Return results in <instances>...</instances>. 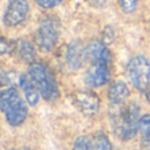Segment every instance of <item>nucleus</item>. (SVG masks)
<instances>
[{
	"instance_id": "nucleus-15",
	"label": "nucleus",
	"mask_w": 150,
	"mask_h": 150,
	"mask_svg": "<svg viewBox=\"0 0 150 150\" xmlns=\"http://www.w3.org/2000/svg\"><path fill=\"white\" fill-rule=\"evenodd\" d=\"M73 150H93L92 142L90 141V138L87 136H79L75 140Z\"/></svg>"
},
{
	"instance_id": "nucleus-6",
	"label": "nucleus",
	"mask_w": 150,
	"mask_h": 150,
	"mask_svg": "<svg viewBox=\"0 0 150 150\" xmlns=\"http://www.w3.org/2000/svg\"><path fill=\"white\" fill-rule=\"evenodd\" d=\"M125 73L134 88L144 93L150 91V61L144 55L133 57L128 62Z\"/></svg>"
},
{
	"instance_id": "nucleus-13",
	"label": "nucleus",
	"mask_w": 150,
	"mask_h": 150,
	"mask_svg": "<svg viewBox=\"0 0 150 150\" xmlns=\"http://www.w3.org/2000/svg\"><path fill=\"white\" fill-rule=\"evenodd\" d=\"M138 132H140L142 146H150V115L141 116L140 125H138Z\"/></svg>"
},
{
	"instance_id": "nucleus-2",
	"label": "nucleus",
	"mask_w": 150,
	"mask_h": 150,
	"mask_svg": "<svg viewBox=\"0 0 150 150\" xmlns=\"http://www.w3.org/2000/svg\"><path fill=\"white\" fill-rule=\"evenodd\" d=\"M140 119V105L134 101H130L127 105H117L111 112L113 132L122 141H129L137 134Z\"/></svg>"
},
{
	"instance_id": "nucleus-21",
	"label": "nucleus",
	"mask_w": 150,
	"mask_h": 150,
	"mask_svg": "<svg viewBox=\"0 0 150 150\" xmlns=\"http://www.w3.org/2000/svg\"><path fill=\"white\" fill-rule=\"evenodd\" d=\"M17 150H30V149H17Z\"/></svg>"
},
{
	"instance_id": "nucleus-10",
	"label": "nucleus",
	"mask_w": 150,
	"mask_h": 150,
	"mask_svg": "<svg viewBox=\"0 0 150 150\" xmlns=\"http://www.w3.org/2000/svg\"><path fill=\"white\" fill-rule=\"evenodd\" d=\"M128 98H129V88L124 82L116 80L111 83L108 88V100L112 105H124Z\"/></svg>"
},
{
	"instance_id": "nucleus-1",
	"label": "nucleus",
	"mask_w": 150,
	"mask_h": 150,
	"mask_svg": "<svg viewBox=\"0 0 150 150\" xmlns=\"http://www.w3.org/2000/svg\"><path fill=\"white\" fill-rule=\"evenodd\" d=\"M111 53L101 41H92L86 45V62L88 69L84 74V82L92 88L108 83L111 78Z\"/></svg>"
},
{
	"instance_id": "nucleus-7",
	"label": "nucleus",
	"mask_w": 150,
	"mask_h": 150,
	"mask_svg": "<svg viewBox=\"0 0 150 150\" xmlns=\"http://www.w3.org/2000/svg\"><path fill=\"white\" fill-rule=\"evenodd\" d=\"M29 15L28 0H8L3 15V23L8 28H16L25 23Z\"/></svg>"
},
{
	"instance_id": "nucleus-12",
	"label": "nucleus",
	"mask_w": 150,
	"mask_h": 150,
	"mask_svg": "<svg viewBox=\"0 0 150 150\" xmlns=\"http://www.w3.org/2000/svg\"><path fill=\"white\" fill-rule=\"evenodd\" d=\"M16 52L18 54V58L25 63L32 65L33 62H36V49L29 40H20L17 42Z\"/></svg>"
},
{
	"instance_id": "nucleus-8",
	"label": "nucleus",
	"mask_w": 150,
	"mask_h": 150,
	"mask_svg": "<svg viewBox=\"0 0 150 150\" xmlns=\"http://www.w3.org/2000/svg\"><path fill=\"white\" fill-rule=\"evenodd\" d=\"M73 101L78 109L87 116L98 113L100 108V100L98 95L91 91H76L73 95Z\"/></svg>"
},
{
	"instance_id": "nucleus-5",
	"label": "nucleus",
	"mask_w": 150,
	"mask_h": 150,
	"mask_svg": "<svg viewBox=\"0 0 150 150\" xmlns=\"http://www.w3.org/2000/svg\"><path fill=\"white\" fill-rule=\"evenodd\" d=\"M61 33V23L55 16H46L41 20L34 34L37 49L44 53L52 52L55 47Z\"/></svg>"
},
{
	"instance_id": "nucleus-14",
	"label": "nucleus",
	"mask_w": 150,
	"mask_h": 150,
	"mask_svg": "<svg viewBox=\"0 0 150 150\" xmlns=\"http://www.w3.org/2000/svg\"><path fill=\"white\" fill-rule=\"evenodd\" d=\"M92 148L93 150H113L108 136L103 132H99L95 134L92 140Z\"/></svg>"
},
{
	"instance_id": "nucleus-20",
	"label": "nucleus",
	"mask_w": 150,
	"mask_h": 150,
	"mask_svg": "<svg viewBox=\"0 0 150 150\" xmlns=\"http://www.w3.org/2000/svg\"><path fill=\"white\" fill-rule=\"evenodd\" d=\"M145 96H146V99L149 100V103H150V91H148V92L145 93Z\"/></svg>"
},
{
	"instance_id": "nucleus-19",
	"label": "nucleus",
	"mask_w": 150,
	"mask_h": 150,
	"mask_svg": "<svg viewBox=\"0 0 150 150\" xmlns=\"http://www.w3.org/2000/svg\"><path fill=\"white\" fill-rule=\"evenodd\" d=\"M113 38H115L113 29H112L111 26H105L103 30V40H101V42H103L104 45H109L112 41H113Z\"/></svg>"
},
{
	"instance_id": "nucleus-11",
	"label": "nucleus",
	"mask_w": 150,
	"mask_h": 150,
	"mask_svg": "<svg viewBox=\"0 0 150 150\" xmlns=\"http://www.w3.org/2000/svg\"><path fill=\"white\" fill-rule=\"evenodd\" d=\"M18 84L29 105H36L40 100V91L32 80V78L29 76V74H21L18 76Z\"/></svg>"
},
{
	"instance_id": "nucleus-3",
	"label": "nucleus",
	"mask_w": 150,
	"mask_h": 150,
	"mask_svg": "<svg viewBox=\"0 0 150 150\" xmlns=\"http://www.w3.org/2000/svg\"><path fill=\"white\" fill-rule=\"evenodd\" d=\"M0 107L7 119V122L11 127H18L28 117V107H26L24 99L21 98L17 88L12 87V86L1 91Z\"/></svg>"
},
{
	"instance_id": "nucleus-18",
	"label": "nucleus",
	"mask_w": 150,
	"mask_h": 150,
	"mask_svg": "<svg viewBox=\"0 0 150 150\" xmlns=\"http://www.w3.org/2000/svg\"><path fill=\"white\" fill-rule=\"evenodd\" d=\"M37 4L41 8H45V9H52V8L59 5L63 0H34Z\"/></svg>"
},
{
	"instance_id": "nucleus-22",
	"label": "nucleus",
	"mask_w": 150,
	"mask_h": 150,
	"mask_svg": "<svg viewBox=\"0 0 150 150\" xmlns=\"http://www.w3.org/2000/svg\"><path fill=\"white\" fill-rule=\"evenodd\" d=\"M149 26H150V21H149Z\"/></svg>"
},
{
	"instance_id": "nucleus-4",
	"label": "nucleus",
	"mask_w": 150,
	"mask_h": 150,
	"mask_svg": "<svg viewBox=\"0 0 150 150\" xmlns=\"http://www.w3.org/2000/svg\"><path fill=\"white\" fill-rule=\"evenodd\" d=\"M28 74L38 88L40 95L46 101H54L59 98V88L54 74L44 62H33L29 65Z\"/></svg>"
},
{
	"instance_id": "nucleus-17",
	"label": "nucleus",
	"mask_w": 150,
	"mask_h": 150,
	"mask_svg": "<svg viewBox=\"0 0 150 150\" xmlns=\"http://www.w3.org/2000/svg\"><path fill=\"white\" fill-rule=\"evenodd\" d=\"M140 0H119L120 3V8L122 9L124 13H132L136 11L137 4Z\"/></svg>"
},
{
	"instance_id": "nucleus-9",
	"label": "nucleus",
	"mask_w": 150,
	"mask_h": 150,
	"mask_svg": "<svg viewBox=\"0 0 150 150\" xmlns=\"http://www.w3.org/2000/svg\"><path fill=\"white\" fill-rule=\"evenodd\" d=\"M86 62V45L79 40H73L66 50V63L71 70H79Z\"/></svg>"
},
{
	"instance_id": "nucleus-16",
	"label": "nucleus",
	"mask_w": 150,
	"mask_h": 150,
	"mask_svg": "<svg viewBox=\"0 0 150 150\" xmlns=\"http://www.w3.org/2000/svg\"><path fill=\"white\" fill-rule=\"evenodd\" d=\"M16 47H17V42H15L13 40H7L3 37L0 41V53L1 54L12 53L13 50H16Z\"/></svg>"
}]
</instances>
